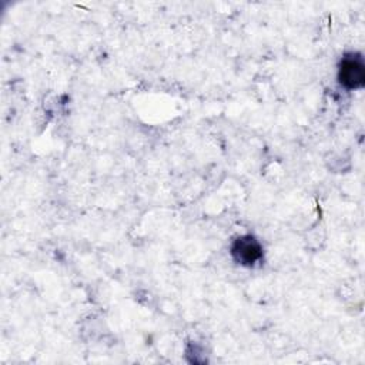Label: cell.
Returning a JSON list of instances; mask_svg holds the SVG:
<instances>
[{
    "mask_svg": "<svg viewBox=\"0 0 365 365\" xmlns=\"http://www.w3.org/2000/svg\"><path fill=\"white\" fill-rule=\"evenodd\" d=\"M231 258L241 267H255L264 258V248L258 238L251 234L238 235L230 245Z\"/></svg>",
    "mask_w": 365,
    "mask_h": 365,
    "instance_id": "7a4b0ae2",
    "label": "cell"
},
{
    "mask_svg": "<svg viewBox=\"0 0 365 365\" xmlns=\"http://www.w3.org/2000/svg\"><path fill=\"white\" fill-rule=\"evenodd\" d=\"M338 84L348 90H359L365 84V63L359 53H346L341 57L336 70Z\"/></svg>",
    "mask_w": 365,
    "mask_h": 365,
    "instance_id": "6da1fadb",
    "label": "cell"
}]
</instances>
